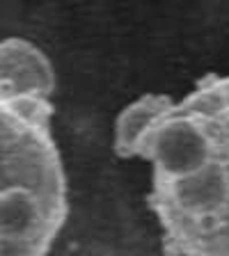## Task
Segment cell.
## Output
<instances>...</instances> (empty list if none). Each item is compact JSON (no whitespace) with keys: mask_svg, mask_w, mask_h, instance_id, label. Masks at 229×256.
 <instances>
[{"mask_svg":"<svg viewBox=\"0 0 229 256\" xmlns=\"http://www.w3.org/2000/svg\"><path fill=\"white\" fill-rule=\"evenodd\" d=\"M151 206L165 231L167 254L199 238L229 206V154L195 174L154 181Z\"/></svg>","mask_w":229,"mask_h":256,"instance_id":"obj_1","label":"cell"},{"mask_svg":"<svg viewBox=\"0 0 229 256\" xmlns=\"http://www.w3.org/2000/svg\"><path fill=\"white\" fill-rule=\"evenodd\" d=\"M0 190L23 188L67 213L64 174L51 130H32L0 114Z\"/></svg>","mask_w":229,"mask_h":256,"instance_id":"obj_2","label":"cell"},{"mask_svg":"<svg viewBox=\"0 0 229 256\" xmlns=\"http://www.w3.org/2000/svg\"><path fill=\"white\" fill-rule=\"evenodd\" d=\"M224 151L227 149L213 122L176 112L174 108L140 146V156L154 165V181H172L195 174Z\"/></svg>","mask_w":229,"mask_h":256,"instance_id":"obj_3","label":"cell"},{"mask_svg":"<svg viewBox=\"0 0 229 256\" xmlns=\"http://www.w3.org/2000/svg\"><path fill=\"white\" fill-rule=\"evenodd\" d=\"M64 218L30 190H0V256H44Z\"/></svg>","mask_w":229,"mask_h":256,"instance_id":"obj_4","label":"cell"},{"mask_svg":"<svg viewBox=\"0 0 229 256\" xmlns=\"http://www.w3.org/2000/svg\"><path fill=\"white\" fill-rule=\"evenodd\" d=\"M55 90V71L42 48L21 37L0 44V101L14 96H46Z\"/></svg>","mask_w":229,"mask_h":256,"instance_id":"obj_5","label":"cell"},{"mask_svg":"<svg viewBox=\"0 0 229 256\" xmlns=\"http://www.w3.org/2000/svg\"><path fill=\"white\" fill-rule=\"evenodd\" d=\"M176 103L165 94H147L126 106L115 124V154L119 158L140 156V146L147 135L165 119Z\"/></svg>","mask_w":229,"mask_h":256,"instance_id":"obj_6","label":"cell"},{"mask_svg":"<svg viewBox=\"0 0 229 256\" xmlns=\"http://www.w3.org/2000/svg\"><path fill=\"white\" fill-rule=\"evenodd\" d=\"M0 114L32 130H51L53 106L46 96H14V98L0 101Z\"/></svg>","mask_w":229,"mask_h":256,"instance_id":"obj_7","label":"cell"},{"mask_svg":"<svg viewBox=\"0 0 229 256\" xmlns=\"http://www.w3.org/2000/svg\"><path fill=\"white\" fill-rule=\"evenodd\" d=\"M170 256H229V206L199 238Z\"/></svg>","mask_w":229,"mask_h":256,"instance_id":"obj_8","label":"cell"}]
</instances>
